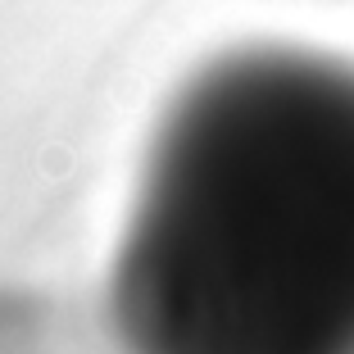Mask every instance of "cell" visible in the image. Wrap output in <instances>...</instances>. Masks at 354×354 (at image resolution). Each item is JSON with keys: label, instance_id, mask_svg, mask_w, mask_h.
I'll return each mask as SVG.
<instances>
[{"label": "cell", "instance_id": "obj_1", "mask_svg": "<svg viewBox=\"0 0 354 354\" xmlns=\"http://www.w3.org/2000/svg\"><path fill=\"white\" fill-rule=\"evenodd\" d=\"M104 309L123 354H354V64L209 59L155 127Z\"/></svg>", "mask_w": 354, "mask_h": 354}]
</instances>
